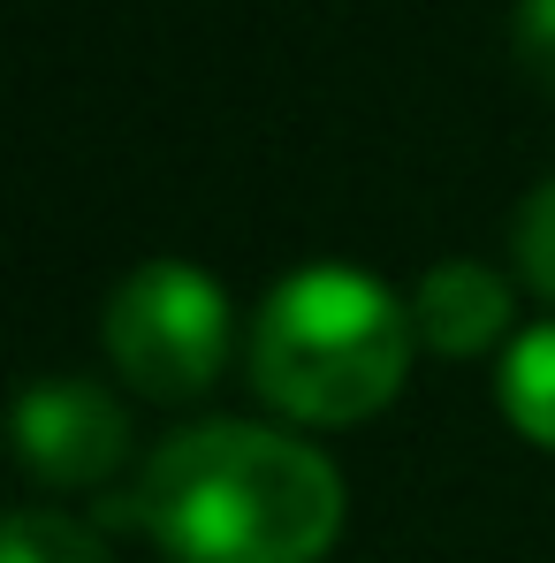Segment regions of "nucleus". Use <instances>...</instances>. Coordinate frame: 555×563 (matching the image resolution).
<instances>
[{"label":"nucleus","mask_w":555,"mask_h":563,"mask_svg":"<svg viewBox=\"0 0 555 563\" xmlns=\"http://www.w3.org/2000/svg\"><path fill=\"white\" fill-rule=\"evenodd\" d=\"M15 450L46 487H99L130 457V419L99 380H38L15 404Z\"/></svg>","instance_id":"nucleus-4"},{"label":"nucleus","mask_w":555,"mask_h":563,"mask_svg":"<svg viewBox=\"0 0 555 563\" xmlns=\"http://www.w3.org/2000/svg\"><path fill=\"white\" fill-rule=\"evenodd\" d=\"M510 38H518V62H525V77L555 99V0H518V23H510Z\"/></svg>","instance_id":"nucleus-9"},{"label":"nucleus","mask_w":555,"mask_h":563,"mask_svg":"<svg viewBox=\"0 0 555 563\" xmlns=\"http://www.w3.org/2000/svg\"><path fill=\"white\" fill-rule=\"evenodd\" d=\"M130 518L168 563H320L343 533V472L297 434L206 419L145 457Z\"/></svg>","instance_id":"nucleus-1"},{"label":"nucleus","mask_w":555,"mask_h":563,"mask_svg":"<svg viewBox=\"0 0 555 563\" xmlns=\"http://www.w3.org/2000/svg\"><path fill=\"white\" fill-rule=\"evenodd\" d=\"M0 563H114L92 526L62 518V510H15L8 518V556Z\"/></svg>","instance_id":"nucleus-7"},{"label":"nucleus","mask_w":555,"mask_h":563,"mask_svg":"<svg viewBox=\"0 0 555 563\" xmlns=\"http://www.w3.org/2000/svg\"><path fill=\"white\" fill-rule=\"evenodd\" d=\"M518 275L555 305V176L533 190L525 213H518Z\"/></svg>","instance_id":"nucleus-8"},{"label":"nucleus","mask_w":555,"mask_h":563,"mask_svg":"<svg viewBox=\"0 0 555 563\" xmlns=\"http://www.w3.org/2000/svg\"><path fill=\"white\" fill-rule=\"evenodd\" d=\"M502 411L525 442L555 450V320L518 335V351L502 358Z\"/></svg>","instance_id":"nucleus-6"},{"label":"nucleus","mask_w":555,"mask_h":563,"mask_svg":"<svg viewBox=\"0 0 555 563\" xmlns=\"http://www.w3.org/2000/svg\"><path fill=\"white\" fill-rule=\"evenodd\" d=\"M99 343L137 396L184 404V396H206L221 380L236 328H229V297L213 275H198L184 260H145L107 297Z\"/></svg>","instance_id":"nucleus-3"},{"label":"nucleus","mask_w":555,"mask_h":563,"mask_svg":"<svg viewBox=\"0 0 555 563\" xmlns=\"http://www.w3.org/2000/svg\"><path fill=\"white\" fill-rule=\"evenodd\" d=\"M411 305L358 267H304L252 320V388L297 427H358L411 374Z\"/></svg>","instance_id":"nucleus-2"},{"label":"nucleus","mask_w":555,"mask_h":563,"mask_svg":"<svg viewBox=\"0 0 555 563\" xmlns=\"http://www.w3.org/2000/svg\"><path fill=\"white\" fill-rule=\"evenodd\" d=\"M411 328L442 351V358H479L502 328H510V282L479 260H442L411 289Z\"/></svg>","instance_id":"nucleus-5"}]
</instances>
